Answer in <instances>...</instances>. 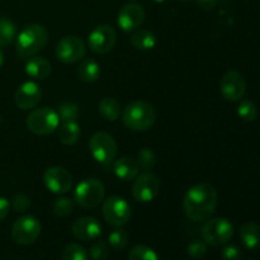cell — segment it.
<instances>
[{"label":"cell","mask_w":260,"mask_h":260,"mask_svg":"<svg viewBox=\"0 0 260 260\" xmlns=\"http://www.w3.org/2000/svg\"><path fill=\"white\" fill-rule=\"evenodd\" d=\"M89 151L98 162L109 164L117 156V142L107 132H95L89 140Z\"/></svg>","instance_id":"ba28073f"},{"label":"cell","mask_w":260,"mask_h":260,"mask_svg":"<svg viewBox=\"0 0 260 260\" xmlns=\"http://www.w3.org/2000/svg\"><path fill=\"white\" fill-rule=\"evenodd\" d=\"M78 76L84 83H95L101 78V65L93 58H85L79 65Z\"/></svg>","instance_id":"603a6c76"},{"label":"cell","mask_w":260,"mask_h":260,"mask_svg":"<svg viewBox=\"0 0 260 260\" xmlns=\"http://www.w3.org/2000/svg\"><path fill=\"white\" fill-rule=\"evenodd\" d=\"M160 192V180L155 174L145 172L137 175L132 185V196L137 202L149 203L156 198Z\"/></svg>","instance_id":"8fae6325"},{"label":"cell","mask_w":260,"mask_h":260,"mask_svg":"<svg viewBox=\"0 0 260 260\" xmlns=\"http://www.w3.org/2000/svg\"><path fill=\"white\" fill-rule=\"evenodd\" d=\"M188 255L190 256L192 259H202L203 256L207 254V244L205 241L201 240H194L188 245L187 248Z\"/></svg>","instance_id":"d6a6232c"},{"label":"cell","mask_w":260,"mask_h":260,"mask_svg":"<svg viewBox=\"0 0 260 260\" xmlns=\"http://www.w3.org/2000/svg\"><path fill=\"white\" fill-rule=\"evenodd\" d=\"M109 244H111L112 248L114 249H124L128 244V235L124 230H122L121 228H117L116 230L112 231L108 236Z\"/></svg>","instance_id":"1f68e13d"},{"label":"cell","mask_w":260,"mask_h":260,"mask_svg":"<svg viewBox=\"0 0 260 260\" xmlns=\"http://www.w3.org/2000/svg\"><path fill=\"white\" fill-rule=\"evenodd\" d=\"M25 123L32 134L38 135V136H46V135L53 134L58 128L60 117L53 108L41 107V108L33 109L28 114Z\"/></svg>","instance_id":"5b68a950"},{"label":"cell","mask_w":260,"mask_h":260,"mask_svg":"<svg viewBox=\"0 0 260 260\" xmlns=\"http://www.w3.org/2000/svg\"><path fill=\"white\" fill-rule=\"evenodd\" d=\"M129 42L136 50L140 51H150L156 46V37L154 33L149 29H139L134 30L129 37Z\"/></svg>","instance_id":"ffe728a7"},{"label":"cell","mask_w":260,"mask_h":260,"mask_svg":"<svg viewBox=\"0 0 260 260\" xmlns=\"http://www.w3.org/2000/svg\"><path fill=\"white\" fill-rule=\"evenodd\" d=\"M60 121L68 122V121H75L80 114V108L78 104L73 103V102H63L60 104L57 111Z\"/></svg>","instance_id":"4316f807"},{"label":"cell","mask_w":260,"mask_h":260,"mask_svg":"<svg viewBox=\"0 0 260 260\" xmlns=\"http://www.w3.org/2000/svg\"><path fill=\"white\" fill-rule=\"evenodd\" d=\"M10 210V202L4 197H0V222L8 216Z\"/></svg>","instance_id":"8d00e7d4"},{"label":"cell","mask_w":260,"mask_h":260,"mask_svg":"<svg viewBox=\"0 0 260 260\" xmlns=\"http://www.w3.org/2000/svg\"><path fill=\"white\" fill-rule=\"evenodd\" d=\"M48 42V32L42 24H29L18 35L15 51L19 58L37 55Z\"/></svg>","instance_id":"3957f363"},{"label":"cell","mask_w":260,"mask_h":260,"mask_svg":"<svg viewBox=\"0 0 260 260\" xmlns=\"http://www.w3.org/2000/svg\"><path fill=\"white\" fill-rule=\"evenodd\" d=\"M15 33L17 29L14 23L8 18L0 17V48L10 45L15 38Z\"/></svg>","instance_id":"d4e9b609"},{"label":"cell","mask_w":260,"mask_h":260,"mask_svg":"<svg viewBox=\"0 0 260 260\" xmlns=\"http://www.w3.org/2000/svg\"><path fill=\"white\" fill-rule=\"evenodd\" d=\"M41 234V222L35 216L25 215L18 218L12 226V238L20 245H30Z\"/></svg>","instance_id":"30bf717a"},{"label":"cell","mask_w":260,"mask_h":260,"mask_svg":"<svg viewBox=\"0 0 260 260\" xmlns=\"http://www.w3.org/2000/svg\"><path fill=\"white\" fill-rule=\"evenodd\" d=\"M109 249L104 241H96L91 245L89 254H90L91 260H106L108 258Z\"/></svg>","instance_id":"836d02e7"},{"label":"cell","mask_w":260,"mask_h":260,"mask_svg":"<svg viewBox=\"0 0 260 260\" xmlns=\"http://www.w3.org/2000/svg\"><path fill=\"white\" fill-rule=\"evenodd\" d=\"M221 94L229 102H239L246 91V81L241 73L230 70L222 76L220 83Z\"/></svg>","instance_id":"4fadbf2b"},{"label":"cell","mask_w":260,"mask_h":260,"mask_svg":"<svg viewBox=\"0 0 260 260\" xmlns=\"http://www.w3.org/2000/svg\"><path fill=\"white\" fill-rule=\"evenodd\" d=\"M24 70L27 75L30 76L32 79L45 80L46 78L50 76L51 71H52V66H51V62L47 58L41 57V56H32L25 62Z\"/></svg>","instance_id":"d6986e66"},{"label":"cell","mask_w":260,"mask_h":260,"mask_svg":"<svg viewBox=\"0 0 260 260\" xmlns=\"http://www.w3.org/2000/svg\"><path fill=\"white\" fill-rule=\"evenodd\" d=\"M62 260H89L88 251L79 244H69L62 251Z\"/></svg>","instance_id":"f546056e"},{"label":"cell","mask_w":260,"mask_h":260,"mask_svg":"<svg viewBox=\"0 0 260 260\" xmlns=\"http://www.w3.org/2000/svg\"><path fill=\"white\" fill-rule=\"evenodd\" d=\"M43 183L50 192L65 194L73 187V177L65 168L51 167L43 174Z\"/></svg>","instance_id":"5bb4252c"},{"label":"cell","mask_w":260,"mask_h":260,"mask_svg":"<svg viewBox=\"0 0 260 260\" xmlns=\"http://www.w3.org/2000/svg\"><path fill=\"white\" fill-rule=\"evenodd\" d=\"M218 203L216 188L210 183H198L185 193L183 210L188 218L196 222L206 221L215 213Z\"/></svg>","instance_id":"6da1fadb"},{"label":"cell","mask_w":260,"mask_h":260,"mask_svg":"<svg viewBox=\"0 0 260 260\" xmlns=\"http://www.w3.org/2000/svg\"><path fill=\"white\" fill-rule=\"evenodd\" d=\"M113 172L119 179L124 180V182H131V180L136 179V177L139 175L140 168L136 159L129 156H122L114 161Z\"/></svg>","instance_id":"ac0fdd59"},{"label":"cell","mask_w":260,"mask_h":260,"mask_svg":"<svg viewBox=\"0 0 260 260\" xmlns=\"http://www.w3.org/2000/svg\"><path fill=\"white\" fill-rule=\"evenodd\" d=\"M145 9L140 4L129 3L118 12L117 23L123 32H134L139 29L145 20Z\"/></svg>","instance_id":"9a60e30c"},{"label":"cell","mask_w":260,"mask_h":260,"mask_svg":"<svg viewBox=\"0 0 260 260\" xmlns=\"http://www.w3.org/2000/svg\"><path fill=\"white\" fill-rule=\"evenodd\" d=\"M240 239L248 249H258L260 246V226L255 222H246L240 229Z\"/></svg>","instance_id":"7402d4cb"},{"label":"cell","mask_w":260,"mask_h":260,"mask_svg":"<svg viewBox=\"0 0 260 260\" xmlns=\"http://www.w3.org/2000/svg\"><path fill=\"white\" fill-rule=\"evenodd\" d=\"M155 3H164V2H167V0H154Z\"/></svg>","instance_id":"ab89813d"},{"label":"cell","mask_w":260,"mask_h":260,"mask_svg":"<svg viewBox=\"0 0 260 260\" xmlns=\"http://www.w3.org/2000/svg\"><path fill=\"white\" fill-rule=\"evenodd\" d=\"M117 42V33L113 27L102 24L94 28L88 37V45L93 52L106 55L111 52Z\"/></svg>","instance_id":"7c38bea8"},{"label":"cell","mask_w":260,"mask_h":260,"mask_svg":"<svg viewBox=\"0 0 260 260\" xmlns=\"http://www.w3.org/2000/svg\"><path fill=\"white\" fill-rule=\"evenodd\" d=\"M10 206L13 207V210L17 211V212H24L28 208L30 207V200L25 194H15L14 197L12 198V203Z\"/></svg>","instance_id":"e575fe53"},{"label":"cell","mask_w":260,"mask_h":260,"mask_svg":"<svg viewBox=\"0 0 260 260\" xmlns=\"http://www.w3.org/2000/svg\"><path fill=\"white\" fill-rule=\"evenodd\" d=\"M122 121L131 131L144 132L151 128L156 121V111L150 102L134 101L122 112Z\"/></svg>","instance_id":"7a4b0ae2"},{"label":"cell","mask_w":260,"mask_h":260,"mask_svg":"<svg viewBox=\"0 0 260 260\" xmlns=\"http://www.w3.org/2000/svg\"><path fill=\"white\" fill-rule=\"evenodd\" d=\"M238 114L244 121L253 122L258 117V108L251 101H241L238 107Z\"/></svg>","instance_id":"f1b7e54d"},{"label":"cell","mask_w":260,"mask_h":260,"mask_svg":"<svg viewBox=\"0 0 260 260\" xmlns=\"http://www.w3.org/2000/svg\"><path fill=\"white\" fill-rule=\"evenodd\" d=\"M73 235L74 238L80 241H91L95 240L101 236L102 226L96 218L85 216L73 223Z\"/></svg>","instance_id":"e0dca14e"},{"label":"cell","mask_w":260,"mask_h":260,"mask_svg":"<svg viewBox=\"0 0 260 260\" xmlns=\"http://www.w3.org/2000/svg\"><path fill=\"white\" fill-rule=\"evenodd\" d=\"M221 254H222V258L225 260H240L241 255H243L241 250L236 245L225 246Z\"/></svg>","instance_id":"d590c367"},{"label":"cell","mask_w":260,"mask_h":260,"mask_svg":"<svg viewBox=\"0 0 260 260\" xmlns=\"http://www.w3.org/2000/svg\"><path fill=\"white\" fill-rule=\"evenodd\" d=\"M98 111L104 119L114 122L119 118L122 113L121 104L114 98H103L98 104Z\"/></svg>","instance_id":"cb8c5ba5"},{"label":"cell","mask_w":260,"mask_h":260,"mask_svg":"<svg viewBox=\"0 0 260 260\" xmlns=\"http://www.w3.org/2000/svg\"><path fill=\"white\" fill-rule=\"evenodd\" d=\"M234 235V226L228 218H211L203 225L202 238L208 245H225L231 240Z\"/></svg>","instance_id":"8992f818"},{"label":"cell","mask_w":260,"mask_h":260,"mask_svg":"<svg viewBox=\"0 0 260 260\" xmlns=\"http://www.w3.org/2000/svg\"><path fill=\"white\" fill-rule=\"evenodd\" d=\"M86 46L81 38L76 36H65L58 41L55 48V55L61 62L74 63L85 57Z\"/></svg>","instance_id":"9c48e42d"},{"label":"cell","mask_w":260,"mask_h":260,"mask_svg":"<svg viewBox=\"0 0 260 260\" xmlns=\"http://www.w3.org/2000/svg\"><path fill=\"white\" fill-rule=\"evenodd\" d=\"M42 98L41 86L36 81H25L14 94V103L19 109H32L37 106Z\"/></svg>","instance_id":"2e32d148"},{"label":"cell","mask_w":260,"mask_h":260,"mask_svg":"<svg viewBox=\"0 0 260 260\" xmlns=\"http://www.w3.org/2000/svg\"><path fill=\"white\" fill-rule=\"evenodd\" d=\"M106 197V188L104 184L96 178H86L83 179L74 190V201L80 207L95 208L101 205Z\"/></svg>","instance_id":"277c9868"},{"label":"cell","mask_w":260,"mask_h":260,"mask_svg":"<svg viewBox=\"0 0 260 260\" xmlns=\"http://www.w3.org/2000/svg\"><path fill=\"white\" fill-rule=\"evenodd\" d=\"M128 260H160L157 254L146 245H137L131 249Z\"/></svg>","instance_id":"83f0119b"},{"label":"cell","mask_w":260,"mask_h":260,"mask_svg":"<svg viewBox=\"0 0 260 260\" xmlns=\"http://www.w3.org/2000/svg\"><path fill=\"white\" fill-rule=\"evenodd\" d=\"M217 4V0H197V5L201 9L205 10H211L216 7Z\"/></svg>","instance_id":"74e56055"},{"label":"cell","mask_w":260,"mask_h":260,"mask_svg":"<svg viewBox=\"0 0 260 260\" xmlns=\"http://www.w3.org/2000/svg\"><path fill=\"white\" fill-rule=\"evenodd\" d=\"M74 211V201L68 197L58 198L53 205V213L58 217H68Z\"/></svg>","instance_id":"4dcf8cb0"},{"label":"cell","mask_w":260,"mask_h":260,"mask_svg":"<svg viewBox=\"0 0 260 260\" xmlns=\"http://www.w3.org/2000/svg\"><path fill=\"white\" fill-rule=\"evenodd\" d=\"M102 215L109 225L114 226V228H122L131 218L132 210L131 206L124 198L112 196L103 202Z\"/></svg>","instance_id":"52a82bcc"},{"label":"cell","mask_w":260,"mask_h":260,"mask_svg":"<svg viewBox=\"0 0 260 260\" xmlns=\"http://www.w3.org/2000/svg\"><path fill=\"white\" fill-rule=\"evenodd\" d=\"M80 126L76 123V121H68L62 122L57 128V136L61 144L70 145L76 144L80 139Z\"/></svg>","instance_id":"44dd1931"},{"label":"cell","mask_w":260,"mask_h":260,"mask_svg":"<svg viewBox=\"0 0 260 260\" xmlns=\"http://www.w3.org/2000/svg\"><path fill=\"white\" fill-rule=\"evenodd\" d=\"M136 161L139 164L140 169H142L144 172H150L156 164V155L152 151V149L144 147V149L137 152Z\"/></svg>","instance_id":"484cf974"},{"label":"cell","mask_w":260,"mask_h":260,"mask_svg":"<svg viewBox=\"0 0 260 260\" xmlns=\"http://www.w3.org/2000/svg\"><path fill=\"white\" fill-rule=\"evenodd\" d=\"M0 123H2V116H0Z\"/></svg>","instance_id":"60d3db41"},{"label":"cell","mask_w":260,"mask_h":260,"mask_svg":"<svg viewBox=\"0 0 260 260\" xmlns=\"http://www.w3.org/2000/svg\"><path fill=\"white\" fill-rule=\"evenodd\" d=\"M3 62H4V52H3V50L0 48V66L3 65Z\"/></svg>","instance_id":"f35d334b"}]
</instances>
